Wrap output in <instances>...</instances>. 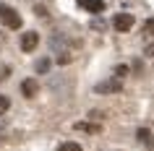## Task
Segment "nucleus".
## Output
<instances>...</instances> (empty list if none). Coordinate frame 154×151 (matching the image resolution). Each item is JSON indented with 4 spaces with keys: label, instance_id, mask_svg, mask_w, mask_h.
I'll list each match as a JSON object with an SVG mask.
<instances>
[{
    "label": "nucleus",
    "instance_id": "obj_5",
    "mask_svg": "<svg viewBox=\"0 0 154 151\" xmlns=\"http://www.w3.org/2000/svg\"><path fill=\"white\" fill-rule=\"evenodd\" d=\"M37 91H39V83H37L34 78H26L24 83H21V94L29 96V99H32V96H37Z\"/></svg>",
    "mask_w": 154,
    "mask_h": 151
},
{
    "label": "nucleus",
    "instance_id": "obj_6",
    "mask_svg": "<svg viewBox=\"0 0 154 151\" xmlns=\"http://www.w3.org/2000/svg\"><path fill=\"white\" fill-rule=\"evenodd\" d=\"M79 3H81L89 13H102V11H105V0H79Z\"/></svg>",
    "mask_w": 154,
    "mask_h": 151
},
{
    "label": "nucleus",
    "instance_id": "obj_14",
    "mask_svg": "<svg viewBox=\"0 0 154 151\" xmlns=\"http://www.w3.org/2000/svg\"><path fill=\"white\" fill-rule=\"evenodd\" d=\"M57 63H60V65H68V63H71V55H68V52H60V55H57Z\"/></svg>",
    "mask_w": 154,
    "mask_h": 151
},
{
    "label": "nucleus",
    "instance_id": "obj_10",
    "mask_svg": "<svg viewBox=\"0 0 154 151\" xmlns=\"http://www.w3.org/2000/svg\"><path fill=\"white\" fill-rule=\"evenodd\" d=\"M8 110H11V99L5 94H0V115H5Z\"/></svg>",
    "mask_w": 154,
    "mask_h": 151
},
{
    "label": "nucleus",
    "instance_id": "obj_8",
    "mask_svg": "<svg viewBox=\"0 0 154 151\" xmlns=\"http://www.w3.org/2000/svg\"><path fill=\"white\" fill-rule=\"evenodd\" d=\"M76 130H86V133H99V125H89V122H76Z\"/></svg>",
    "mask_w": 154,
    "mask_h": 151
},
{
    "label": "nucleus",
    "instance_id": "obj_9",
    "mask_svg": "<svg viewBox=\"0 0 154 151\" xmlns=\"http://www.w3.org/2000/svg\"><path fill=\"white\" fill-rule=\"evenodd\" d=\"M144 34L149 37V39H154V18H149V21H144Z\"/></svg>",
    "mask_w": 154,
    "mask_h": 151
},
{
    "label": "nucleus",
    "instance_id": "obj_2",
    "mask_svg": "<svg viewBox=\"0 0 154 151\" xmlns=\"http://www.w3.org/2000/svg\"><path fill=\"white\" fill-rule=\"evenodd\" d=\"M94 91L97 94H118V91H123V81L120 78H107V81H99L97 86H94Z\"/></svg>",
    "mask_w": 154,
    "mask_h": 151
},
{
    "label": "nucleus",
    "instance_id": "obj_15",
    "mask_svg": "<svg viewBox=\"0 0 154 151\" xmlns=\"http://www.w3.org/2000/svg\"><path fill=\"white\" fill-rule=\"evenodd\" d=\"M146 55H152V57H154V44H149V47H146Z\"/></svg>",
    "mask_w": 154,
    "mask_h": 151
},
{
    "label": "nucleus",
    "instance_id": "obj_13",
    "mask_svg": "<svg viewBox=\"0 0 154 151\" xmlns=\"http://www.w3.org/2000/svg\"><path fill=\"white\" fill-rule=\"evenodd\" d=\"M125 76H128V65H118V68H115V78H125Z\"/></svg>",
    "mask_w": 154,
    "mask_h": 151
},
{
    "label": "nucleus",
    "instance_id": "obj_4",
    "mask_svg": "<svg viewBox=\"0 0 154 151\" xmlns=\"http://www.w3.org/2000/svg\"><path fill=\"white\" fill-rule=\"evenodd\" d=\"M37 44H39V34H37V32L21 34V50H24V52H34Z\"/></svg>",
    "mask_w": 154,
    "mask_h": 151
},
{
    "label": "nucleus",
    "instance_id": "obj_12",
    "mask_svg": "<svg viewBox=\"0 0 154 151\" xmlns=\"http://www.w3.org/2000/svg\"><path fill=\"white\" fill-rule=\"evenodd\" d=\"M138 141H141V143H149V141H152V135H149V130H146V128H138Z\"/></svg>",
    "mask_w": 154,
    "mask_h": 151
},
{
    "label": "nucleus",
    "instance_id": "obj_3",
    "mask_svg": "<svg viewBox=\"0 0 154 151\" xmlns=\"http://www.w3.org/2000/svg\"><path fill=\"white\" fill-rule=\"evenodd\" d=\"M133 24H136V18L131 16V13H115V18H112L115 32H131Z\"/></svg>",
    "mask_w": 154,
    "mask_h": 151
},
{
    "label": "nucleus",
    "instance_id": "obj_7",
    "mask_svg": "<svg viewBox=\"0 0 154 151\" xmlns=\"http://www.w3.org/2000/svg\"><path fill=\"white\" fill-rule=\"evenodd\" d=\"M57 151H81V143H76V141H65L57 146Z\"/></svg>",
    "mask_w": 154,
    "mask_h": 151
},
{
    "label": "nucleus",
    "instance_id": "obj_11",
    "mask_svg": "<svg viewBox=\"0 0 154 151\" xmlns=\"http://www.w3.org/2000/svg\"><path fill=\"white\" fill-rule=\"evenodd\" d=\"M47 71H50V57H42L37 63V73H47Z\"/></svg>",
    "mask_w": 154,
    "mask_h": 151
},
{
    "label": "nucleus",
    "instance_id": "obj_1",
    "mask_svg": "<svg viewBox=\"0 0 154 151\" xmlns=\"http://www.w3.org/2000/svg\"><path fill=\"white\" fill-rule=\"evenodd\" d=\"M0 24L8 26V29H21V16H18L16 8H11V5H5V3H0Z\"/></svg>",
    "mask_w": 154,
    "mask_h": 151
}]
</instances>
